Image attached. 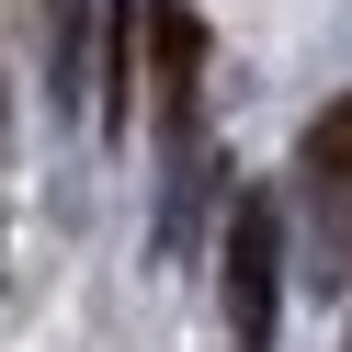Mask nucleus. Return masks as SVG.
Masks as SVG:
<instances>
[{"label":"nucleus","instance_id":"obj_1","mask_svg":"<svg viewBox=\"0 0 352 352\" xmlns=\"http://www.w3.org/2000/svg\"><path fill=\"white\" fill-rule=\"evenodd\" d=\"M273 307H284V205L239 193L228 205V341L273 352Z\"/></svg>","mask_w":352,"mask_h":352},{"label":"nucleus","instance_id":"obj_2","mask_svg":"<svg viewBox=\"0 0 352 352\" xmlns=\"http://www.w3.org/2000/svg\"><path fill=\"white\" fill-rule=\"evenodd\" d=\"M137 46H148V102H160L170 160L193 170V125H205V23L182 0H137Z\"/></svg>","mask_w":352,"mask_h":352},{"label":"nucleus","instance_id":"obj_3","mask_svg":"<svg viewBox=\"0 0 352 352\" xmlns=\"http://www.w3.org/2000/svg\"><path fill=\"white\" fill-rule=\"evenodd\" d=\"M296 193H307L318 261H341V250H352V91H329V114L296 137Z\"/></svg>","mask_w":352,"mask_h":352}]
</instances>
